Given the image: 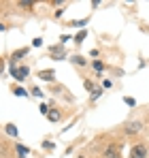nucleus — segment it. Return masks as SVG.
<instances>
[{
    "mask_svg": "<svg viewBox=\"0 0 149 158\" xmlns=\"http://www.w3.org/2000/svg\"><path fill=\"white\" fill-rule=\"evenodd\" d=\"M28 73H30V71H28V66H19V69H17V66H15V62H11V75L17 79V81H24V79L28 77Z\"/></svg>",
    "mask_w": 149,
    "mask_h": 158,
    "instance_id": "1",
    "label": "nucleus"
},
{
    "mask_svg": "<svg viewBox=\"0 0 149 158\" xmlns=\"http://www.w3.org/2000/svg\"><path fill=\"white\" fill-rule=\"evenodd\" d=\"M145 156H147V148H145L143 143L134 145V148H132V152H130V158H145Z\"/></svg>",
    "mask_w": 149,
    "mask_h": 158,
    "instance_id": "2",
    "label": "nucleus"
},
{
    "mask_svg": "<svg viewBox=\"0 0 149 158\" xmlns=\"http://www.w3.org/2000/svg\"><path fill=\"white\" fill-rule=\"evenodd\" d=\"M104 158H119V150H117V145H109V148L104 150Z\"/></svg>",
    "mask_w": 149,
    "mask_h": 158,
    "instance_id": "3",
    "label": "nucleus"
},
{
    "mask_svg": "<svg viewBox=\"0 0 149 158\" xmlns=\"http://www.w3.org/2000/svg\"><path fill=\"white\" fill-rule=\"evenodd\" d=\"M38 77H41V79H45V81H53L55 73H53L51 69H47V71H41V73H38Z\"/></svg>",
    "mask_w": 149,
    "mask_h": 158,
    "instance_id": "4",
    "label": "nucleus"
},
{
    "mask_svg": "<svg viewBox=\"0 0 149 158\" xmlns=\"http://www.w3.org/2000/svg\"><path fill=\"white\" fill-rule=\"evenodd\" d=\"M139 128H141V124L139 122H132V124L126 126V135H134V132H139Z\"/></svg>",
    "mask_w": 149,
    "mask_h": 158,
    "instance_id": "5",
    "label": "nucleus"
},
{
    "mask_svg": "<svg viewBox=\"0 0 149 158\" xmlns=\"http://www.w3.org/2000/svg\"><path fill=\"white\" fill-rule=\"evenodd\" d=\"M26 53H28V49H26V47H24V49H17V52L13 53V58H11V60H19V58H24Z\"/></svg>",
    "mask_w": 149,
    "mask_h": 158,
    "instance_id": "6",
    "label": "nucleus"
},
{
    "mask_svg": "<svg viewBox=\"0 0 149 158\" xmlns=\"http://www.w3.org/2000/svg\"><path fill=\"white\" fill-rule=\"evenodd\" d=\"M6 132H9L11 137H17V128H15V124H6Z\"/></svg>",
    "mask_w": 149,
    "mask_h": 158,
    "instance_id": "7",
    "label": "nucleus"
},
{
    "mask_svg": "<svg viewBox=\"0 0 149 158\" xmlns=\"http://www.w3.org/2000/svg\"><path fill=\"white\" fill-rule=\"evenodd\" d=\"M47 118H49L51 122H58V120H60V113H55V111H49V113H47Z\"/></svg>",
    "mask_w": 149,
    "mask_h": 158,
    "instance_id": "8",
    "label": "nucleus"
},
{
    "mask_svg": "<svg viewBox=\"0 0 149 158\" xmlns=\"http://www.w3.org/2000/svg\"><path fill=\"white\" fill-rule=\"evenodd\" d=\"M17 152H19V156L24 158L26 154H28V148H24V145H17Z\"/></svg>",
    "mask_w": 149,
    "mask_h": 158,
    "instance_id": "9",
    "label": "nucleus"
},
{
    "mask_svg": "<svg viewBox=\"0 0 149 158\" xmlns=\"http://www.w3.org/2000/svg\"><path fill=\"white\" fill-rule=\"evenodd\" d=\"M74 64L83 66V64H85V58H81V56H74Z\"/></svg>",
    "mask_w": 149,
    "mask_h": 158,
    "instance_id": "10",
    "label": "nucleus"
},
{
    "mask_svg": "<svg viewBox=\"0 0 149 158\" xmlns=\"http://www.w3.org/2000/svg\"><path fill=\"white\" fill-rule=\"evenodd\" d=\"M15 94H17V96H28L26 90H22V88H15Z\"/></svg>",
    "mask_w": 149,
    "mask_h": 158,
    "instance_id": "11",
    "label": "nucleus"
},
{
    "mask_svg": "<svg viewBox=\"0 0 149 158\" xmlns=\"http://www.w3.org/2000/svg\"><path fill=\"white\" fill-rule=\"evenodd\" d=\"M94 69H96V71H102V69H104V64H102V62H98V60H96V62H94Z\"/></svg>",
    "mask_w": 149,
    "mask_h": 158,
    "instance_id": "12",
    "label": "nucleus"
},
{
    "mask_svg": "<svg viewBox=\"0 0 149 158\" xmlns=\"http://www.w3.org/2000/svg\"><path fill=\"white\" fill-rule=\"evenodd\" d=\"M32 45H34V47H41V45H43V39H34Z\"/></svg>",
    "mask_w": 149,
    "mask_h": 158,
    "instance_id": "13",
    "label": "nucleus"
},
{
    "mask_svg": "<svg viewBox=\"0 0 149 158\" xmlns=\"http://www.w3.org/2000/svg\"><path fill=\"white\" fill-rule=\"evenodd\" d=\"M83 39H85V30H81V32L77 34V41H83Z\"/></svg>",
    "mask_w": 149,
    "mask_h": 158,
    "instance_id": "14",
    "label": "nucleus"
},
{
    "mask_svg": "<svg viewBox=\"0 0 149 158\" xmlns=\"http://www.w3.org/2000/svg\"><path fill=\"white\" fill-rule=\"evenodd\" d=\"M19 6H22V9H30V6H32V2H19Z\"/></svg>",
    "mask_w": 149,
    "mask_h": 158,
    "instance_id": "15",
    "label": "nucleus"
},
{
    "mask_svg": "<svg viewBox=\"0 0 149 158\" xmlns=\"http://www.w3.org/2000/svg\"><path fill=\"white\" fill-rule=\"evenodd\" d=\"M85 88H87L90 92H94V85H92V81H85Z\"/></svg>",
    "mask_w": 149,
    "mask_h": 158,
    "instance_id": "16",
    "label": "nucleus"
},
{
    "mask_svg": "<svg viewBox=\"0 0 149 158\" xmlns=\"http://www.w3.org/2000/svg\"><path fill=\"white\" fill-rule=\"evenodd\" d=\"M41 113H45V115L49 113V109H47V105H41Z\"/></svg>",
    "mask_w": 149,
    "mask_h": 158,
    "instance_id": "17",
    "label": "nucleus"
},
{
    "mask_svg": "<svg viewBox=\"0 0 149 158\" xmlns=\"http://www.w3.org/2000/svg\"><path fill=\"white\" fill-rule=\"evenodd\" d=\"M79 158H85V156H79Z\"/></svg>",
    "mask_w": 149,
    "mask_h": 158,
    "instance_id": "18",
    "label": "nucleus"
}]
</instances>
